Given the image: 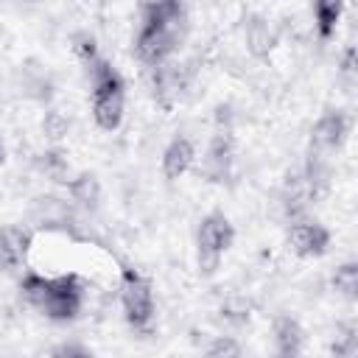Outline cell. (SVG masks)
<instances>
[{
	"mask_svg": "<svg viewBox=\"0 0 358 358\" xmlns=\"http://www.w3.org/2000/svg\"><path fill=\"white\" fill-rule=\"evenodd\" d=\"M196 162V145L187 134H176L168 140V145L162 148V157H159V171H162V179L165 182H176L182 179Z\"/></svg>",
	"mask_w": 358,
	"mask_h": 358,
	"instance_id": "obj_9",
	"label": "cell"
},
{
	"mask_svg": "<svg viewBox=\"0 0 358 358\" xmlns=\"http://www.w3.org/2000/svg\"><path fill=\"white\" fill-rule=\"evenodd\" d=\"M42 131H45V137L50 143H59L70 131V117L64 112H59V109H48L45 117H42Z\"/></svg>",
	"mask_w": 358,
	"mask_h": 358,
	"instance_id": "obj_18",
	"label": "cell"
},
{
	"mask_svg": "<svg viewBox=\"0 0 358 358\" xmlns=\"http://www.w3.org/2000/svg\"><path fill=\"white\" fill-rule=\"evenodd\" d=\"M232 243H235V227H232V221L221 210H210L207 215H201V221L196 227L199 271L204 277L215 274V268L221 266V257L232 249Z\"/></svg>",
	"mask_w": 358,
	"mask_h": 358,
	"instance_id": "obj_3",
	"label": "cell"
},
{
	"mask_svg": "<svg viewBox=\"0 0 358 358\" xmlns=\"http://www.w3.org/2000/svg\"><path fill=\"white\" fill-rule=\"evenodd\" d=\"M50 355H56V358H87L90 355V347H84V344H56L53 350H50Z\"/></svg>",
	"mask_w": 358,
	"mask_h": 358,
	"instance_id": "obj_22",
	"label": "cell"
},
{
	"mask_svg": "<svg viewBox=\"0 0 358 358\" xmlns=\"http://www.w3.org/2000/svg\"><path fill=\"white\" fill-rule=\"evenodd\" d=\"M330 229L319 221H308V218H296L288 227V246L296 257H322L330 249Z\"/></svg>",
	"mask_w": 358,
	"mask_h": 358,
	"instance_id": "obj_8",
	"label": "cell"
},
{
	"mask_svg": "<svg viewBox=\"0 0 358 358\" xmlns=\"http://www.w3.org/2000/svg\"><path fill=\"white\" fill-rule=\"evenodd\" d=\"M350 137V115L344 109H324L310 129V151L333 157L344 148Z\"/></svg>",
	"mask_w": 358,
	"mask_h": 358,
	"instance_id": "obj_6",
	"label": "cell"
},
{
	"mask_svg": "<svg viewBox=\"0 0 358 358\" xmlns=\"http://www.w3.org/2000/svg\"><path fill=\"white\" fill-rule=\"evenodd\" d=\"M34 165H36L39 173H45L50 182H59V185H67V179L73 176V173H70V162H67V157H64L59 148L42 151V154L34 159Z\"/></svg>",
	"mask_w": 358,
	"mask_h": 358,
	"instance_id": "obj_16",
	"label": "cell"
},
{
	"mask_svg": "<svg viewBox=\"0 0 358 358\" xmlns=\"http://www.w3.org/2000/svg\"><path fill=\"white\" fill-rule=\"evenodd\" d=\"M232 165H235V143H232L229 131H215L207 143L199 173L213 185H224L232 176Z\"/></svg>",
	"mask_w": 358,
	"mask_h": 358,
	"instance_id": "obj_7",
	"label": "cell"
},
{
	"mask_svg": "<svg viewBox=\"0 0 358 358\" xmlns=\"http://www.w3.org/2000/svg\"><path fill=\"white\" fill-rule=\"evenodd\" d=\"M330 352L338 355V358H352L358 352V330L355 324H344L336 336V341L330 344Z\"/></svg>",
	"mask_w": 358,
	"mask_h": 358,
	"instance_id": "obj_19",
	"label": "cell"
},
{
	"mask_svg": "<svg viewBox=\"0 0 358 358\" xmlns=\"http://www.w3.org/2000/svg\"><path fill=\"white\" fill-rule=\"evenodd\" d=\"M84 70H87V78H90V112H92L95 126L103 129V131L120 129L123 112H126V81H123V76L103 56L90 62Z\"/></svg>",
	"mask_w": 358,
	"mask_h": 358,
	"instance_id": "obj_2",
	"label": "cell"
},
{
	"mask_svg": "<svg viewBox=\"0 0 358 358\" xmlns=\"http://www.w3.org/2000/svg\"><path fill=\"white\" fill-rule=\"evenodd\" d=\"M271 336H274V350L282 358H294L305 350V330H302L299 319H294L291 313H277L274 316Z\"/></svg>",
	"mask_w": 358,
	"mask_h": 358,
	"instance_id": "obj_11",
	"label": "cell"
},
{
	"mask_svg": "<svg viewBox=\"0 0 358 358\" xmlns=\"http://www.w3.org/2000/svg\"><path fill=\"white\" fill-rule=\"evenodd\" d=\"M243 42H246V50L255 59H268L271 50L277 48V31L271 28V22L266 17L249 14L246 25H243Z\"/></svg>",
	"mask_w": 358,
	"mask_h": 358,
	"instance_id": "obj_12",
	"label": "cell"
},
{
	"mask_svg": "<svg viewBox=\"0 0 358 358\" xmlns=\"http://www.w3.org/2000/svg\"><path fill=\"white\" fill-rule=\"evenodd\" d=\"M120 308L131 330L148 333L154 324V285L134 266H120Z\"/></svg>",
	"mask_w": 358,
	"mask_h": 358,
	"instance_id": "obj_4",
	"label": "cell"
},
{
	"mask_svg": "<svg viewBox=\"0 0 358 358\" xmlns=\"http://www.w3.org/2000/svg\"><path fill=\"white\" fill-rule=\"evenodd\" d=\"M0 162H3V148H0Z\"/></svg>",
	"mask_w": 358,
	"mask_h": 358,
	"instance_id": "obj_23",
	"label": "cell"
},
{
	"mask_svg": "<svg viewBox=\"0 0 358 358\" xmlns=\"http://www.w3.org/2000/svg\"><path fill=\"white\" fill-rule=\"evenodd\" d=\"M20 294L31 308H36L50 322H73L84 305V285L73 271L56 277L25 271L20 277Z\"/></svg>",
	"mask_w": 358,
	"mask_h": 358,
	"instance_id": "obj_1",
	"label": "cell"
},
{
	"mask_svg": "<svg viewBox=\"0 0 358 358\" xmlns=\"http://www.w3.org/2000/svg\"><path fill=\"white\" fill-rule=\"evenodd\" d=\"M204 355H210V358H235V355H241V344L232 336H215L207 344Z\"/></svg>",
	"mask_w": 358,
	"mask_h": 358,
	"instance_id": "obj_21",
	"label": "cell"
},
{
	"mask_svg": "<svg viewBox=\"0 0 358 358\" xmlns=\"http://www.w3.org/2000/svg\"><path fill=\"white\" fill-rule=\"evenodd\" d=\"M73 53H76V59H78L84 67L101 56L98 42H95V36H90V34H76V36H73Z\"/></svg>",
	"mask_w": 358,
	"mask_h": 358,
	"instance_id": "obj_20",
	"label": "cell"
},
{
	"mask_svg": "<svg viewBox=\"0 0 358 358\" xmlns=\"http://www.w3.org/2000/svg\"><path fill=\"white\" fill-rule=\"evenodd\" d=\"M140 22L179 28L185 22V0H140Z\"/></svg>",
	"mask_w": 358,
	"mask_h": 358,
	"instance_id": "obj_13",
	"label": "cell"
},
{
	"mask_svg": "<svg viewBox=\"0 0 358 358\" xmlns=\"http://www.w3.org/2000/svg\"><path fill=\"white\" fill-rule=\"evenodd\" d=\"M179 48V28H162V25H143L134 36V56L145 67L165 64Z\"/></svg>",
	"mask_w": 358,
	"mask_h": 358,
	"instance_id": "obj_5",
	"label": "cell"
},
{
	"mask_svg": "<svg viewBox=\"0 0 358 358\" xmlns=\"http://www.w3.org/2000/svg\"><path fill=\"white\" fill-rule=\"evenodd\" d=\"M330 285L338 296H344L347 302H355L358 299V263L347 260V263L336 266V271L330 277Z\"/></svg>",
	"mask_w": 358,
	"mask_h": 358,
	"instance_id": "obj_17",
	"label": "cell"
},
{
	"mask_svg": "<svg viewBox=\"0 0 358 358\" xmlns=\"http://www.w3.org/2000/svg\"><path fill=\"white\" fill-rule=\"evenodd\" d=\"M344 3L347 0H310V8H313V25H316V34L319 39H330L344 17Z\"/></svg>",
	"mask_w": 358,
	"mask_h": 358,
	"instance_id": "obj_15",
	"label": "cell"
},
{
	"mask_svg": "<svg viewBox=\"0 0 358 358\" xmlns=\"http://www.w3.org/2000/svg\"><path fill=\"white\" fill-rule=\"evenodd\" d=\"M31 232L20 224L0 227V271H17L25 266L31 252Z\"/></svg>",
	"mask_w": 358,
	"mask_h": 358,
	"instance_id": "obj_10",
	"label": "cell"
},
{
	"mask_svg": "<svg viewBox=\"0 0 358 358\" xmlns=\"http://www.w3.org/2000/svg\"><path fill=\"white\" fill-rule=\"evenodd\" d=\"M64 187H67L70 199H73L78 207H84V210H95L98 201H101V182H98V176L90 173V171L73 173Z\"/></svg>",
	"mask_w": 358,
	"mask_h": 358,
	"instance_id": "obj_14",
	"label": "cell"
}]
</instances>
